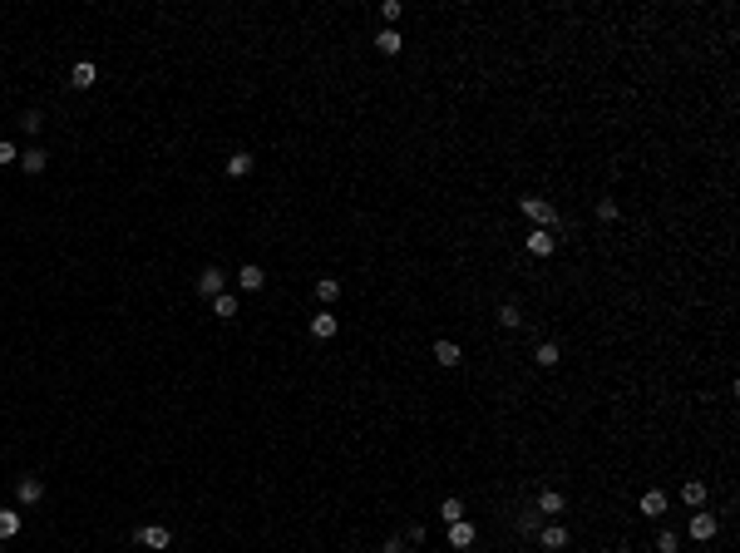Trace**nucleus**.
<instances>
[{
    "label": "nucleus",
    "instance_id": "nucleus-1",
    "mask_svg": "<svg viewBox=\"0 0 740 553\" xmlns=\"http://www.w3.org/2000/svg\"><path fill=\"white\" fill-rule=\"evenodd\" d=\"M519 208H524V218H533L538 227H548V232H553V227L563 222V218H558V208H553L548 198H538V193H529V198H524Z\"/></svg>",
    "mask_w": 740,
    "mask_h": 553
},
{
    "label": "nucleus",
    "instance_id": "nucleus-2",
    "mask_svg": "<svg viewBox=\"0 0 740 553\" xmlns=\"http://www.w3.org/2000/svg\"><path fill=\"white\" fill-rule=\"evenodd\" d=\"M533 539L543 544V553H563V549H568V539H573V534H568V529H563L558 519H548V524H543V529H538Z\"/></svg>",
    "mask_w": 740,
    "mask_h": 553
},
{
    "label": "nucleus",
    "instance_id": "nucleus-3",
    "mask_svg": "<svg viewBox=\"0 0 740 553\" xmlns=\"http://www.w3.org/2000/svg\"><path fill=\"white\" fill-rule=\"evenodd\" d=\"M227 292V272L222 267H203L198 272V297H222Z\"/></svg>",
    "mask_w": 740,
    "mask_h": 553
},
{
    "label": "nucleus",
    "instance_id": "nucleus-4",
    "mask_svg": "<svg viewBox=\"0 0 740 553\" xmlns=\"http://www.w3.org/2000/svg\"><path fill=\"white\" fill-rule=\"evenodd\" d=\"M15 499H20V504H40V499H45V479H40V474H20Z\"/></svg>",
    "mask_w": 740,
    "mask_h": 553
},
{
    "label": "nucleus",
    "instance_id": "nucleus-5",
    "mask_svg": "<svg viewBox=\"0 0 740 553\" xmlns=\"http://www.w3.org/2000/svg\"><path fill=\"white\" fill-rule=\"evenodd\" d=\"M716 529H721V519H716V514H706V509H701V514H691V539H696V544H711V539H716Z\"/></svg>",
    "mask_w": 740,
    "mask_h": 553
},
{
    "label": "nucleus",
    "instance_id": "nucleus-6",
    "mask_svg": "<svg viewBox=\"0 0 740 553\" xmlns=\"http://www.w3.org/2000/svg\"><path fill=\"white\" fill-rule=\"evenodd\" d=\"M237 287H242V292H262V287H267V272H262L257 262H247V267H237Z\"/></svg>",
    "mask_w": 740,
    "mask_h": 553
},
{
    "label": "nucleus",
    "instance_id": "nucleus-7",
    "mask_svg": "<svg viewBox=\"0 0 740 553\" xmlns=\"http://www.w3.org/2000/svg\"><path fill=\"white\" fill-rule=\"evenodd\" d=\"M138 544H143V549H168L173 534H168L163 524H143V529H138Z\"/></svg>",
    "mask_w": 740,
    "mask_h": 553
},
{
    "label": "nucleus",
    "instance_id": "nucleus-8",
    "mask_svg": "<svg viewBox=\"0 0 740 553\" xmlns=\"http://www.w3.org/2000/svg\"><path fill=\"white\" fill-rule=\"evenodd\" d=\"M553 247H558V237H553L548 227H533L529 232V252L533 257H553Z\"/></svg>",
    "mask_w": 740,
    "mask_h": 553
},
{
    "label": "nucleus",
    "instance_id": "nucleus-9",
    "mask_svg": "<svg viewBox=\"0 0 740 553\" xmlns=\"http://www.w3.org/2000/svg\"><path fill=\"white\" fill-rule=\"evenodd\" d=\"M464 361V351L454 346V341H434V366H444V371H454Z\"/></svg>",
    "mask_w": 740,
    "mask_h": 553
},
{
    "label": "nucleus",
    "instance_id": "nucleus-10",
    "mask_svg": "<svg viewBox=\"0 0 740 553\" xmlns=\"http://www.w3.org/2000/svg\"><path fill=\"white\" fill-rule=\"evenodd\" d=\"M45 163H50V158H45V148H40V143H35V148H25V153H20V168H25V173H30V178H40V173H45Z\"/></svg>",
    "mask_w": 740,
    "mask_h": 553
},
{
    "label": "nucleus",
    "instance_id": "nucleus-11",
    "mask_svg": "<svg viewBox=\"0 0 740 553\" xmlns=\"http://www.w3.org/2000/svg\"><path fill=\"white\" fill-rule=\"evenodd\" d=\"M636 509H641V514H646V519H661V514H666V494H661V489H646V494H641V504H636Z\"/></svg>",
    "mask_w": 740,
    "mask_h": 553
},
{
    "label": "nucleus",
    "instance_id": "nucleus-12",
    "mask_svg": "<svg viewBox=\"0 0 740 553\" xmlns=\"http://www.w3.org/2000/svg\"><path fill=\"white\" fill-rule=\"evenodd\" d=\"M449 549H474V524H469V519L449 524Z\"/></svg>",
    "mask_w": 740,
    "mask_h": 553
},
{
    "label": "nucleus",
    "instance_id": "nucleus-13",
    "mask_svg": "<svg viewBox=\"0 0 740 553\" xmlns=\"http://www.w3.org/2000/svg\"><path fill=\"white\" fill-rule=\"evenodd\" d=\"M336 332H341V322H336L331 312H316V317H311V336H316V341H331Z\"/></svg>",
    "mask_w": 740,
    "mask_h": 553
},
{
    "label": "nucleus",
    "instance_id": "nucleus-14",
    "mask_svg": "<svg viewBox=\"0 0 740 553\" xmlns=\"http://www.w3.org/2000/svg\"><path fill=\"white\" fill-rule=\"evenodd\" d=\"M222 168H227V178H247V173H252V153H247V148H237Z\"/></svg>",
    "mask_w": 740,
    "mask_h": 553
},
{
    "label": "nucleus",
    "instance_id": "nucleus-15",
    "mask_svg": "<svg viewBox=\"0 0 740 553\" xmlns=\"http://www.w3.org/2000/svg\"><path fill=\"white\" fill-rule=\"evenodd\" d=\"M533 361H538L543 371H553V366L563 361V351H558V341H538V351H533Z\"/></svg>",
    "mask_w": 740,
    "mask_h": 553
},
{
    "label": "nucleus",
    "instance_id": "nucleus-16",
    "mask_svg": "<svg viewBox=\"0 0 740 553\" xmlns=\"http://www.w3.org/2000/svg\"><path fill=\"white\" fill-rule=\"evenodd\" d=\"M681 504L706 509V484H701V479H686V484H681Z\"/></svg>",
    "mask_w": 740,
    "mask_h": 553
},
{
    "label": "nucleus",
    "instance_id": "nucleus-17",
    "mask_svg": "<svg viewBox=\"0 0 740 553\" xmlns=\"http://www.w3.org/2000/svg\"><path fill=\"white\" fill-rule=\"evenodd\" d=\"M563 504H568V499H563L558 489H538V504H533V509H538V514H563Z\"/></svg>",
    "mask_w": 740,
    "mask_h": 553
},
{
    "label": "nucleus",
    "instance_id": "nucleus-18",
    "mask_svg": "<svg viewBox=\"0 0 740 553\" xmlns=\"http://www.w3.org/2000/svg\"><path fill=\"white\" fill-rule=\"evenodd\" d=\"M375 50H380V55H400V50H405L400 30H380V35H375Z\"/></svg>",
    "mask_w": 740,
    "mask_h": 553
},
{
    "label": "nucleus",
    "instance_id": "nucleus-19",
    "mask_svg": "<svg viewBox=\"0 0 740 553\" xmlns=\"http://www.w3.org/2000/svg\"><path fill=\"white\" fill-rule=\"evenodd\" d=\"M70 80H74V84H79V89H94V84H99V70H94V65H89V60H79V65H74V75H70Z\"/></svg>",
    "mask_w": 740,
    "mask_h": 553
},
{
    "label": "nucleus",
    "instance_id": "nucleus-20",
    "mask_svg": "<svg viewBox=\"0 0 740 553\" xmlns=\"http://www.w3.org/2000/svg\"><path fill=\"white\" fill-rule=\"evenodd\" d=\"M212 317H222V322H237V297H232V292L212 297Z\"/></svg>",
    "mask_w": 740,
    "mask_h": 553
},
{
    "label": "nucleus",
    "instance_id": "nucleus-21",
    "mask_svg": "<svg viewBox=\"0 0 740 553\" xmlns=\"http://www.w3.org/2000/svg\"><path fill=\"white\" fill-rule=\"evenodd\" d=\"M336 297H341V282H336V277H316V302L321 307H331Z\"/></svg>",
    "mask_w": 740,
    "mask_h": 553
},
{
    "label": "nucleus",
    "instance_id": "nucleus-22",
    "mask_svg": "<svg viewBox=\"0 0 740 553\" xmlns=\"http://www.w3.org/2000/svg\"><path fill=\"white\" fill-rule=\"evenodd\" d=\"M499 327H504V332H519V327H524V312H519L514 302H504V307H499Z\"/></svg>",
    "mask_w": 740,
    "mask_h": 553
},
{
    "label": "nucleus",
    "instance_id": "nucleus-23",
    "mask_svg": "<svg viewBox=\"0 0 740 553\" xmlns=\"http://www.w3.org/2000/svg\"><path fill=\"white\" fill-rule=\"evenodd\" d=\"M439 519H444V524H459V519H464V499H459V494H449V499L439 504Z\"/></svg>",
    "mask_w": 740,
    "mask_h": 553
},
{
    "label": "nucleus",
    "instance_id": "nucleus-24",
    "mask_svg": "<svg viewBox=\"0 0 740 553\" xmlns=\"http://www.w3.org/2000/svg\"><path fill=\"white\" fill-rule=\"evenodd\" d=\"M20 534V514L15 509H0V539H15Z\"/></svg>",
    "mask_w": 740,
    "mask_h": 553
},
{
    "label": "nucleus",
    "instance_id": "nucleus-25",
    "mask_svg": "<svg viewBox=\"0 0 740 553\" xmlns=\"http://www.w3.org/2000/svg\"><path fill=\"white\" fill-rule=\"evenodd\" d=\"M519 529H524V534H538V529H543V514H538V509H524V514H519Z\"/></svg>",
    "mask_w": 740,
    "mask_h": 553
},
{
    "label": "nucleus",
    "instance_id": "nucleus-26",
    "mask_svg": "<svg viewBox=\"0 0 740 553\" xmlns=\"http://www.w3.org/2000/svg\"><path fill=\"white\" fill-rule=\"evenodd\" d=\"M400 15H405V5H400V0H385V5H380V20H385L390 30H395V20H400Z\"/></svg>",
    "mask_w": 740,
    "mask_h": 553
},
{
    "label": "nucleus",
    "instance_id": "nucleus-27",
    "mask_svg": "<svg viewBox=\"0 0 740 553\" xmlns=\"http://www.w3.org/2000/svg\"><path fill=\"white\" fill-rule=\"evenodd\" d=\"M40 124H45V119H40V109H25V114H20V128H25L30 138L40 133Z\"/></svg>",
    "mask_w": 740,
    "mask_h": 553
},
{
    "label": "nucleus",
    "instance_id": "nucleus-28",
    "mask_svg": "<svg viewBox=\"0 0 740 553\" xmlns=\"http://www.w3.org/2000/svg\"><path fill=\"white\" fill-rule=\"evenodd\" d=\"M676 549H681V539H676L671 529H661V534H656V553H676Z\"/></svg>",
    "mask_w": 740,
    "mask_h": 553
},
{
    "label": "nucleus",
    "instance_id": "nucleus-29",
    "mask_svg": "<svg viewBox=\"0 0 740 553\" xmlns=\"http://www.w3.org/2000/svg\"><path fill=\"white\" fill-rule=\"evenodd\" d=\"M617 213H622V208H617L612 198H602V203H597V222H617Z\"/></svg>",
    "mask_w": 740,
    "mask_h": 553
},
{
    "label": "nucleus",
    "instance_id": "nucleus-30",
    "mask_svg": "<svg viewBox=\"0 0 740 553\" xmlns=\"http://www.w3.org/2000/svg\"><path fill=\"white\" fill-rule=\"evenodd\" d=\"M5 163H20V148H15L10 138H0V168H5Z\"/></svg>",
    "mask_w": 740,
    "mask_h": 553
},
{
    "label": "nucleus",
    "instance_id": "nucleus-31",
    "mask_svg": "<svg viewBox=\"0 0 740 553\" xmlns=\"http://www.w3.org/2000/svg\"><path fill=\"white\" fill-rule=\"evenodd\" d=\"M424 539H429V529H424L420 519H415V524H410V529H405V544H424Z\"/></svg>",
    "mask_w": 740,
    "mask_h": 553
},
{
    "label": "nucleus",
    "instance_id": "nucleus-32",
    "mask_svg": "<svg viewBox=\"0 0 740 553\" xmlns=\"http://www.w3.org/2000/svg\"><path fill=\"white\" fill-rule=\"evenodd\" d=\"M380 553H405V539H395V534H390V539L380 544Z\"/></svg>",
    "mask_w": 740,
    "mask_h": 553
}]
</instances>
